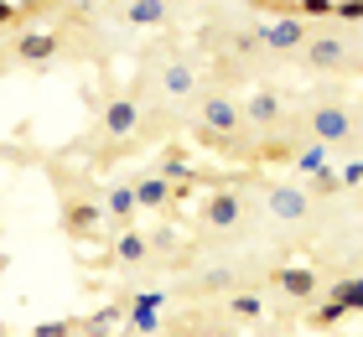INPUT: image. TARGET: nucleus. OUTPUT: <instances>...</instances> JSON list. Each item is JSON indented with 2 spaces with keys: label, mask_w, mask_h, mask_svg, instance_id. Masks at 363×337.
<instances>
[{
  "label": "nucleus",
  "mask_w": 363,
  "mask_h": 337,
  "mask_svg": "<svg viewBox=\"0 0 363 337\" xmlns=\"http://www.w3.org/2000/svg\"><path fill=\"white\" fill-rule=\"evenodd\" d=\"M192 135L213 150H250V130L239 120V99L228 89H213L197 99V114H192Z\"/></svg>",
  "instance_id": "nucleus-1"
},
{
  "label": "nucleus",
  "mask_w": 363,
  "mask_h": 337,
  "mask_svg": "<svg viewBox=\"0 0 363 337\" xmlns=\"http://www.w3.org/2000/svg\"><path fill=\"white\" fill-rule=\"evenodd\" d=\"M301 130H306V140H317V145H327V150H333V145L358 150V109H353L337 89H322L317 99H311Z\"/></svg>",
  "instance_id": "nucleus-2"
},
{
  "label": "nucleus",
  "mask_w": 363,
  "mask_h": 337,
  "mask_svg": "<svg viewBox=\"0 0 363 337\" xmlns=\"http://www.w3.org/2000/svg\"><path fill=\"white\" fill-rule=\"evenodd\" d=\"M301 67L306 73H317V78H353L358 73V53H353V42L348 37H333V31H311L301 53Z\"/></svg>",
  "instance_id": "nucleus-3"
},
{
  "label": "nucleus",
  "mask_w": 363,
  "mask_h": 337,
  "mask_svg": "<svg viewBox=\"0 0 363 337\" xmlns=\"http://www.w3.org/2000/svg\"><path fill=\"white\" fill-rule=\"evenodd\" d=\"M244 213H250V197L239 187H218L197 202V228L203 233H239L244 228Z\"/></svg>",
  "instance_id": "nucleus-4"
},
{
  "label": "nucleus",
  "mask_w": 363,
  "mask_h": 337,
  "mask_svg": "<svg viewBox=\"0 0 363 337\" xmlns=\"http://www.w3.org/2000/svg\"><path fill=\"white\" fill-rule=\"evenodd\" d=\"M311 31H317V26L301 21V16H275V21H259V26H255V42H259V53H265V57L280 62V57H296V53H301Z\"/></svg>",
  "instance_id": "nucleus-5"
},
{
  "label": "nucleus",
  "mask_w": 363,
  "mask_h": 337,
  "mask_svg": "<svg viewBox=\"0 0 363 337\" xmlns=\"http://www.w3.org/2000/svg\"><path fill=\"white\" fill-rule=\"evenodd\" d=\"M62 53V37L57 31H47V26H26V31H16L11 47H6V57L16 67H52Z\"/></svg>",
  "instance_id": "nucleus-6"
},
{
  "label": "nucleus",
  "mask_w": 363,
  "mask_h": 337,
  "mask_svg": "<svg viewBox=\"0 0 363 337\" xmlns=\"http://www.w3.org/2000/svg\"><path fill=\"white\" fill-rule=\"evenodd\" d=\"M239 120L250 135H270L286 125V99H280V89H270V83H259L255 94H244V104H239Z\"/></svg>",
  "instance_id": "nucleus-7"
},
{
  "label": "nucleus",
  "mask_w": 363,
  "mask_h": 337,
  "mask_svg": "<svg viewBox=\"0 0 363 337\" xmlns=\"http://www.w3.org/2000/svg\"><path fill=\"white\" fill-rule=\"evenodd\" d=\"M135 130H140V99L135 94H114V99L99 104V135H104V140L125 145Z\"/></svg>",
  "instance_id": "nucleus-8"
},
{
  "label": "nucleus",
  "mask_w": 363,
  "mask_h": 337,
  "mask_svg": "<svg viewBox=\"0 0 363 337\" xmlns=\"http://www.w3.org/2000/svg\"><path fill=\"white\" fill-rule=\"evenodd\" d=\"M265 285L275 296H286V301H317V291H322V275L317 270H306V265H270L265 270Z\"/></svg>",
  "instance_id": "nucleus-9"
},
{
  "label": "nucleus",
  "mask_w": 363,
  "mask_h": 337,
  "mask_svg": "<svg viewBox=\"0 0 363 337\" xmlns=\"http://www.w3.org/2000/svg\"><path fill=\"white\" fill-rule=\"evenodd\" d=\"M265 213L275 223H306L311 218V197L301 182H270L265 187Z\"/></svg>",
  "instance_id": "nucleus-10"
},
{
  "label": "nucleus",
  "mask_w": 363,
  "mask_h": 337,
  "mask_svg": "<svg viewBox=\"0 0 363 337\" xmlns=\"http://www.w3.org/2000/svg\"><path fill=\"white\" fill-rule=\"evenodd\" d=\"M99 228H104V208L89 197H62V233L78 244H94L99 239Z\"/></svg>",
  "instance_id": "nucleus-11"
},
{
  "label": "nucleus",
  "mask_w": 363,
  "mask_h": 337,
  "mask_svg": "<svg viewBox=\"0 0 363 337\" xmlns=\"http://www.w3.org/2000/svg\"><path fill=\"white\" fill-rule=\"evenodd\" d=\"M156 89H161V99L182 104V99H192L197 89H203V73H197V62H192V57H167V62H161Z\"/></svg>",
  "instance_id": "nucleus-12"
},
{
  "label": "nucleus",
  "mask_w": 363,
  "mask_h": 337,
  "mask_svg": "<svg viewBox=\"0 0 363 337\" xmlns=\"http://www.w3.org/2000/svg\"><path fill=\"white\" fill-rule=\"evenodd\" d=\"M114 21L120 26H135V31H156L172 21V0H114Z\"/></svg>",
  "instance_id": "nucleus-13"
},
{
  "label": "nucleus",
  "mask_w": 363,
  "mask_h": 337,
  "mask_svg": "<svg viewBox=\"0 0 363 337\" xmlns=\"http://www.w3.org/2000/svg\"><path fill=\"white\" fill-rule=\"evenodd\" d=\"M130 197H135V213H167V208H177L172 182L161 172H135V177H130Z\"/></svg>",
  "instance_id": "nucleus-14"
},
{
  "label": "nucleus",
  "mask_w": 363,
  "mask_h": 337,
  "mask_svg": "<svg viewBox=\"0 0 363 337\" xmlns=\"http://www.w3.org/2000/svg\"><path fill=\"white\" fill-rule=\"evenodd\" d=\"M99 208H104V223H114V228H135V218H140L135 197H130V182H109Z\"/></svg>",
  "instance_id": "nucleus-15"
},
{
  "label": "nucleus",
  "mask_w": 363,
  "mask_h": 337,
  "mask_svg": "<svg viewBox=\"0 0 363 337\" xmlns=\"http://www.w3.org/2000/svg\"><path fill=\"white\" fill-rule=\"evenodd\" d=\"M120 327H125V296H114V301H104L99 311L78 316V332H84V337H114Z\"/></svg>",
  "instance_id": "nucleus-16"
},
{
  "label": "nucleus",
  "mask_w": 363,
  "mask_h": 337,
  "mask_svg": "<svg viewBox=\"0 0 363 337\" xmlns=\"http://www.w3.org/2000/svg\"><path fill=\"white\" fill-rule=\"evenodd\" d=\"M223 311H228V322H259V316H265V296L234 285V291L223 296Z\"/></svg>",
  "instance_id": "nucleus-17"
},
{
  "label": "nucleus",
  "mask_w": 363,
  "mask_h": 337,
  "mask_svg": "<svg viewBox=\"0 0 363 337\" xmlns=\"http://www.w3.org/2000/svg\"><path fill=\"white\" fill-rule=\"evenodd\" d=\"M151 260V244H145V233L140 228H120L114 233V265H125V270H135Z\"/></svg>",
  "instance_id": "nucleus-18"
},
{
  "label": "nucleus",
  "mask_w": 363,
  "mask_h": 337,
  "mask_svg": "<svg viewBox=\"0 0 363 337\" xmlns=\"http://www.w3.org/2000/svg\"><path fill=\"white\" fill-rule=\"evenodd\" d=\"M291 172H301V177H311V172H327V166H333V150H327V145H317V140H301V145H296L291 150Z\"/></svg>",
  "instance_id": "nucleus-19"
},
{
  "label": "nucleus",
  "mask_w": 363,
  "mask_h": 337,
  "mask_svg": "<svg viewBox=\"0 0 363 337\" xmlns=\"http://www.w3.org/2000/svg\"><path fill=\"white\" fill-rule=\"evenodd\" d=\"M342 316H353V311L342 306V301H333V296H327L322 306H311V327H317V332H333V327L342 322Z\"/></svg>",
  "instance_id": "nucleus-20"
},
{
  "label": "nucleus",
  "mask_w": 363,
  "mask_h": 337,
  "mask_svg": "<svg viewBox=\"0 0 363 337\" xmlns=\"http://www.w3.org/2000/svg\"><path fill=\"white\" fill-rule=\"evenodd\" d=\"M342 192V182H337V166H327V172H311V187H306V197L317 202V197H337Z\"/></svg>",
  "instance_id": "nucleus-21"
},
{
  "label": "nucleus",
  "mask_w": 363,
  "mask_h": 337,
  "mask_svg": "<svg viewBox=\"0 0 363 337\" xmlns=\"http://www.w3.org/2000/svg\"><path fill=\"white\" fill-rule=\"evenodd\" d=\"M327 296H333V301H342L348 311H358V306H363V285H358V275H342V280H337Z\"/></svg>",
  "instance_id": "nucleus-22"
},
{
  "label": "nucleus",
  "mask_w": 363,
  "mask_h": 337,
  "mask_svg": "<svg viewBox=\"0 0 363 337\" xmlns=\"http://www.w3.org/2000/svg\"><path fill=\"white\" fill-rule=\"evenodd\" d=\"M16 16H21V31H26V26H37V21L52 16V0H16Z\"/></svg>",
  "instance_id": "nucleus-23"
},
{
  "label": "nucleus",
  "mask_w": 363,
  "mask_h": 337,
  "mask_svg": "<svg viewBox=\"0 0 363 337\" xmlns=\"http://www.w3.org/2000/svg\"><path fill=\"white\" fill-rule=\"evenodd\" d=\"M78 332V316H57V322H37L31 337H73Z\"/></svg>",
  "instance_id": "nucleus-24"
},
{
  "label": "nucleus",
  "mask_w": 363,
  "mask_h": 337,
  "mask_svg": "<svg viewBox=\"0 0 363 337\" xmlns=\"http://www.w3.org/2000/svg\"><path fill=\"white\" fill-rule=\"evenodd\" d=\"M301 21H333V0H296Z\"/></svg>",
  "instance_id": "nucleus-25"
},
{
  "label": "nucleus",
  "mask_w": 363,
  "mask_h": 337,
  "mask_svg": "<svg viewBox=\"0 0 363 337\" xmlns=\"http://www.w3.org/2000/svg\"><path fill=\"white\" fill-rule=\"evenodd\" d=\"M250 6L265 16V21H275V16H296V0H250Z\"/></svg>",
  "instance_id": "nucleus-26"
},
{
  "label": "nucleus",
  "mask_w": 363,
  "mask_h": 337,
  "mask_svg": "<svg viewBox=\"0 0 363 337\" xmlns=\"http://www.w3.org/2000/svg\"><path fill=\"white\" fill-rule=\"evenodd\" d=\"M333 16L342 26H358V16H363V0H333Z\"/></svg>",
  "instance_id": "nucleus-27"
},
{
  "label": "nucleus",
  "mask_w": 363,
  "mask_h": 337,
  "mask_svg": "<svg viewBox=\"0 0 363 337\" xmlns=\"http://www.w3.org/2000/svg\"><path fill=\"white\" fill-rule=\"evenodd\" d=\"M337 182H342V187H358V182H363V161H358V156H348V161L337 166Z\"/></svg>",
  "instance_id": "nucleus-28"
},
{
  "label": "nucleus",
  "mask_w": 363,
  "mask_h": 337,
  "mask_svg": "<svg viewBox=\"0 0 363 337\" xmlns=\"http://www.w3.org/2000/svg\"><path fill=\"white\" fill-rule=\"evenodd\" d=\"M16 37V31H21V16H16V0H0V37Z\"/></svg>",
  "instance_id": "nucleus-29"
}]
</instances>
